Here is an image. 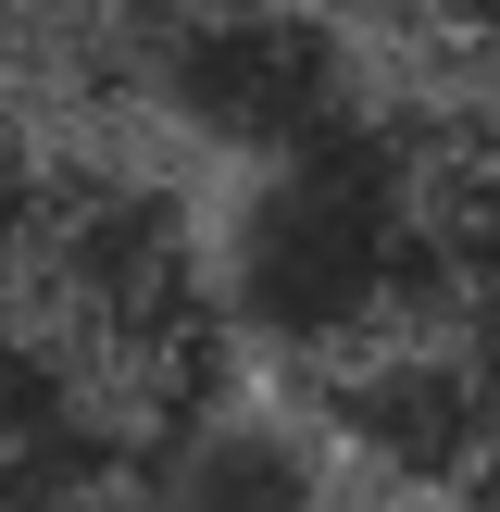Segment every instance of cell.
Listing matches in <instances>:
<instances>
[{
    "mask_svg": "<svg viewBox=\"0 0 500 512\" xmlns=\"http://www.w3.org/2000/svg\"><path fill=\"white\" fill-rule=\"evenodd\" d=\"M463 113L438 100H350L338 125L238 163L213 213V313L225 350L263 363H350L375 338L450 325V250H438V188Z\"/></svg>",
    "mask_w": 500,
    "mask_h": 512,
    "instance_id": "obj_1",
    "label": "cell"
},
{
    "mask_svg": "<svg viewBox=\"0 0 500 512\" xmlns=\"http://www.w3.org/2000/svg\"><path fill=\"white\" fill-rule=\"evenodd\" d=\"M25 313L125 400L138 438L188 425L225 375V313H213V225L138 163H75L50 188L38 263H25Z\"/></svg>",
    "mask_w": 500,
    "mask_h": 512,
    "instance_id": "obj_2",
    "label": "cell"
},
{
    "mask_svg": "<svg viewBox=\"0 0 500 512\" xmlns=\"http://www.w3.org/2000/svg\"><path fill=\"white\" fill-rule=\"evenodd\" d=\"M100 88L188 150L263 163L363 100V50L313 0H125L100 38Z\"/></svg>",
    "mask_w": 500,
    "mask_h": 512,
    "instance_id": "obj_3",
    "label": "cell"
},
{
    "mask_svg": "<svg viewBox=\"0 0 500 512\" xmlns=\"http://www.w3.org/2000/svg\"><path fill=\"white\" fill-rule=\"evenodd\" d=\"M325 463L363 475V500L500 512V350L475 325H413L325 363Z\"/></svg>",
    "mask_w": 500,
    "mask_h": 512,
    "instance_id": "obj_4",
    "label": "cell"
},
{
    "mask_svg": "<svg viewBox=\"0 0 500 512\" xmlns=\"http://www.w3.org/2000/svg\"><path fill=\"white\" fill-rule=\"evenodd\" d=\"M138 425L125 400L50 338L25 300H0V512H63L113 475H138Z\"/></svg>",
    "mask_w": 500,
    "mask_h": 512,
    "instance_id": "obj_5",
    "label": "cell"
},
{
    "mask_svg": "<svg viewBox=\"0 0 500 512\" xmlns=\"http://www.w3.org/2000/svg\"><path fill=\"white\" fill-rule=\"evenodd\" d=\"M50 188H63V150H50V125H38V113H25V88L0 75V300H13V288H25V263H38Z\"/></svg>",
    "mask_w": 500,
    "mask_h": 512,
    "instance_id": "obj_6",
    "label": "cell"
},
{
    "mask_svg": "<svg viewBox=\"0 0 500 512\" xmlns=\"http://www.w3.org/2000/svg\"><path fill=\"white\" fill-rule=\"evenodd\" d=\"M313 13H338L350 38L363 25H400V38H500V0H313Z\"/></svg>",
    "mask_w": 500,
    "mask_h": 512,
    "instance_id": "obj_7",
    "label": "cell"
},
{
    "mask_svg": "<svg viewBox=\"0 0 500 512\" xmlns=\"http://www.w3.org/2000/svg\"><path fill=\"white\" fill-rule=\"evenodd\" d=\"M363 512H463V500H363Z\"/></svg>",
    "mask_w": 500,
    "mask_h": 512,
    "instance_id": "obj_8",
    "label": "cell"
}]
</instances>
